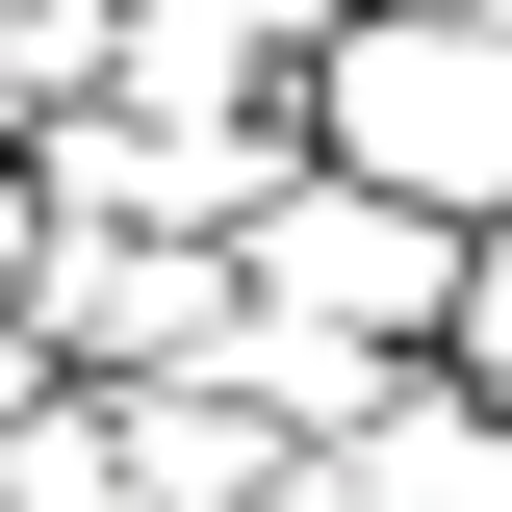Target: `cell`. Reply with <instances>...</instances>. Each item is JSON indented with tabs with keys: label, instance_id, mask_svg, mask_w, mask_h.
<instances>
[{
	"label": "cell",
	"instance_id": "1",
	"mask_svg": "<svg viewBox=\"0 0 512 512\" xmlns=\"http://www.w3.org/2000/svg\"><path fill=\"white\" fill-rule=\"evenodd\" d=\"M308 154L384 205H436V231H512V26H461V0H359L308 77Z\"/></svg>",
	"mask_w": 512,
	"mask_h": 512
},
{
	"label": "cell",
	"instance_id": "2",
	"mask_svg": "<svg viewBox=\"0 0 512 512\" xmlns=\"http://www.w3.org/2000/svg\"><path fill=\"white\" fill-rule=\"evenodd\" d=\"M461 256H487V231H436V205H384V180L308 154V180L256 205V308H282V333H359V359H436V333H461Z\"/></svg>",
	"mask_w": 512,
	"mask_h": 512
},
{
	"label": "cell",
	"instance_id": "3",
	"mask_svg": "<svg viewBox=\"0 0 512 512\" xmlns=\"http://www.w3.org/2000/svg\"><path fill=\"white\" fill-rule=\"evenodd\" d=\"M26 333H52L77 384H231V333H256V256H205V231H77Z\"/></svg>",
	"mask_w": 512,
	"mask_h": 512
},
{
	"label": "cell",
	"instance_id": "4",
	"mask_svg": "<svg viewBox=\"0 0 512 512\" xmlns=\"http://www.w3.org/2000/svg\"><path fill=\"white\" fill-rule=\"evenodd\" d=\"M308 512H333V487H308Z\"/></svg>",
	"mask_w": 512,
	"mask_h": 512
}]
</instances>
